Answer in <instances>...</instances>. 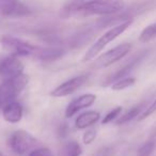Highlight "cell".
<instances>
[{
  "label": "cell",
  "instance_id": "6da1fadb",
  "mask_svg": "<svg viewBox=\"0 0 156 156\" xmlns=\"http://www.w3.org/2000/svg\"><path fill=\"white\" fill-rule=\"evenodd\" d=\"M124 3L117 0H92L78 1L77 15H103L110 16L123 10Z\"/></svg>",
  "mask_w": 156,
  "mask_h": 156
},
{
  "label": "cell",
  "instance_id": "7a4b0ae2",
  "mask_svg": "<svg viewBox=\"0 0 156 156\" xmlns=\"http://www.w3.org/2000/svg\"><path fill=\"white\" fill-rule=\"evenodd\" d=\"M0 43L11 56H14L16 58L32 57L37 59V54L41 49V46L33 45L30 42H27L20 37H12V35H3L0 39Z\"/></svg>",
  "mask_w": 156,
  "mask_h": 156
},
{
  "label": "cell",
  "instance_id": "3957f363",
  "mask_svg": "<svg viewBox=\"0 0 156 156\" xmlns=\"http://www.w3.org/2000/svg\"><path fill=\"white\" fill-rule=\"evenodd\" d=\"M9 147L18 155H25L41 145V141L27 130L18 129L13 132L8 138Z\"/></svg>",
  "mask_w": 156,
  "mask_h": 156
},
{
  "label": "cell",
  "instance_id": "277c9868",
  "mask_svg": "<svg viewBox=\"0 0 156 156\" xmlns=\"http://www.w3.org/2000/svg\"><path fill=\"white\" fill-rule=\"evenodd\" d=\"M132 23H133V20H127V22L123 23V24L119 25V26L112 27V28L109 29L108 31H106V32L101 37H98L95 41V43L92 44L91 47L87 50L85 56L83 57V62H87V61H90L93 58H95L96 55L100 51H102L105 46L108 45L110 42L115 41L118 37H120V35L126 30V29L129 28Z\"/></svg>",
  "mask_w": 156,
  "mask_h": 156
},
{
  "label": "cell",
  "instance_id": "5b68a950",
  "mask_svg": "<svg viewBox=\"0 0 156 156\" xmlns=\"http://www.w3.org/2000/svg\"><path fill=\"white\" fill-rule=\"evenodd\" d=\"M28 83V76L23 74L18 77L5 80L0 86V109L2 110L10 103L15 102L18 94L25 89Z\"/></svg>",
  "mask_w": 156,
  "mask_h": 156
},
{
  "label": "cell",
  "instance_id": "8992f818",
  "mask_svg": "<svg viewBox=\"0 0 156 156\" xmlns=\"http://www.w3.org/2000/svg\"><path fill=\"white\" fill-rule=\"evenodd\" d=\"M24 74V65L18 58L11 55H2L0 60V77L2 83L5 80H11Z\"/></svg>",
  "mask_w": 156,
  "mask_h": 156
},
{
  "label": "cell",
  "instance_id": "52a82bcc",
  "mask_svg": "<svg viewBox=\"0 0 156 156\" xmlns=\"http://www.w3.org/2000/svg\"><path fill=\"white\" fill-rule=\"evenodd\" d=\"M130 48H132V45L128 43H123L115 46L112 49H109L104 55H102L96 60L94 66L98 67V69H103V67H107L109 65L113 64V63L118 62L129 52Z\"/></svg>",
  "mask_w": 156,
  "mask_h": 156
},
{
  "label": "cell",
  "instance_id": "ba28073f",
  "mask_svg": "<svg viewBox=\"0 0 156 156\" xmlns=\"http://www.w3.org/2000/svg\"><path fill=\"white\" fill-rule=\"evenodd\" d=\"M32 14L28 5L14 0H0V15L3 17H23Z\"/></svg>",
  "mask_w": 156,
  "mask_h": 156
},
{
  "label": "cell",
  "instance_id": "9c48e42d",
  "mask_svg": "<svg viewBox=\"0 0 156 156\" xmlns=\"http://www.w3.org/2000/svg\"><path fill=\"white\" fill-rule=\"evenodd\" d=\"M88 80L87 75H79L71 78L69 80L64 81L61 85H59L56 89L50 92V95L52 98H64L69 94L76 92L78 89H80Z\"/></svg>",
  "mask_w": 156,
  "mask_h": 156
},
{
  "label": "cell",
  "instance_id": "30bf717a",
  "mask_svg": "<svg viewBox=\"0 0 156 156\" xmlns=\"http://www.w3.org/2000/svg\"><path fill=\"white\" fill-rule=\"evenodd\" d=\"M145 56H147V51L141 52L140 55H138L137 57L133 58L132 60L128 61L125 65H123V66H122L119 71L115 72L113 75H111L110 77L107 78L106 80L103 83V85H104V86L113 85L115 83L121 80V79H123V78L129 77V76H128V75H129V73H130V72H133V71H134V69H136V67L138 66L139 63H140L141 61L144 59Z\"/></svg>",
  "mask_w": 156,
  "mask_h": 156
},
{
  "label": "cell",
  "instance_id": "8fae6325",
  "mask_svg": "<svg viewBox=\"0 0 156 156\" xmlns=\"http://www.w3.org/2000/svg\"><path fill=\"white\" fill-rule=\"evenodd\" d=\"M95 101H96V95L92 93L83 94V95L74 98V100L67 105L66 109H65V117L72 118L74 115H76L78 111H80L86 108H89L90 106H92V105L95 103Z\"/></svg>",
  "mask_w": 156,
  "mask_h": 156
},
{
  "label": "cell",
  "instance_id": "7c38bea8",
  "mask_svg": "<svg viewBox=\"0 0 156 156\" xmlns=\"http://www.w3.org/2000/svg\"><path fill=\"white\" fill-rule=\"evenodd\" d=\"M23 106L17 102H12L2 109V117L8 123L15 124L22 120L23 118Z\"/></svg>",
  "mask_w": 156,
  "mask_h": 156
},
{
  "label": "cell",
  "instance_id": "4fadbf2b",
  "mask_svg": "<svg viewBox=\"0 0 156 156\" xmlns=\"http://www.w3.org/2000/svg\"><path fill=\"white\" fill-rule=\"evenodd\" d=\"M101 119V113L95 110H90L83 112L77 117L75 120V126L78 129H86L91 127Z\"/></svg>",
  "mask_w": 156,
  "mask_h": 156
},
{
  "label": "cell",
  "instance_id": "5bb4252c",
  "mask_svg": "<svg viewBox=\"0 0 156 156\" xmlns=\"http://www.w3.org/2000/svg\"><path fill=\"white\" fill-rule=\"evenodd\" d=\"M65 50L58 47H42L40 49L37 59L43 62H51L57 59L61 58L64 55Z\"/></svg>",
  "mask_w": 156,
  "mask_h": 156
},
{
  "label": "cell",
  "instance_id": "9a60e30c",
  "mask_svg": "<svg viewBox=\"0 0 156 156\" xmlns=\"http://www.w3.org/2000/svg\"><path fill=\"white\" fill-rule=\"evenodd\" d=\"M81 147L76 141H67L60 150V156H80Z\"/></svg>",
  "mask_w": 156,
  "mask_h": 156
},
{
  "label": "cell",
  "instance_id": "2e32d148",
  "mask_svg": "<svg viewBox=\"0 0 156 156\" xmlns=\"http://www.w3.org/2000/svg\"><path fill=\"white\" fill-rule=\"evenodd\" d=\"M142 112H143L142 104L138 105V106L133 107V108H130L129 110L126 111V112L124 113L122 117H120L119 119H118L117 124H118V125H123V124H125V123H128V122H130L132 120L138 118Z\"/></svg>",
  "mask_w": 156,
  "mask_h": 156
},
{
  "label": "cell",
  "instance_id": "e0dca14e",
  "mask_svg": "<svg viewBox=\"0 0 156 156\" xmlns=\"http://www.w3.org/2000/svg\"><path fill=\"white\" fill-rule=\"evenodd\" d=\"M154 39H156V23L147 26L139 35V41L142 43H147Z\"/></svg>",
  "mask_w": 156,
  "mask_h": 156
},
{
  "label": "cell",
  "instance_id": "ac0fdd59",
  "mask_svg": "<svg viewBox=\"0 0 156 156\" xmlns=\"http://www.w3.org/2000/svg\"><path fill=\"white\" fill-rule=\"evenodd\" d=\"M156 147V138H150L144 142L137 152V156H151Z\"/></svg>",
  "mask_w": 156,
  "mask_h": 156
},
{
  "label": "cell",
  "instance_id": "d6986e66",
  "mask_svg": "<svg viewBox=\"0 0 156 156\" xmlns=\"http://www.w3.org/2000/svg\"><path fill=\"white\" fill-rule=\"evenodd\" d=\"M136 83V78L134 77H126L123 78L121 80L117 81L113 85H111V89L113 91H121V90H125L127 88L132 87Z\"/></svg>",
  "mask_w": 156,
  "mask_h": 156
},
{
  "label": "cell",
  "instance_id": "ffe728a7",
  "mask_svg": "<svg viewBox=\"0 0 156 156\" xmlns=\"http://www.w3.org/2000/svg\"><path fill=\"white\" fill-rule=\"evenodd\" d=\"M121 111H122L121 106H117L115 108H113L112 110H110L106 115H105V118L102 120V124H108V123H110V122L115 121V120L119 117Z\"/></svg>",
  "mask_w": 156,
  "mask_h": 156
},
{
  "label": "cell",
  "instance_id": "44dd1931",
  "mask_svg": "<svg viewBox=\"0 0 156 156\" xmlns=\"http://www.w3.org/2000/svg\"><path fill=\"white\" fill-rule=\"evenodd\" d=\"M96 138V130L94 128H89L83 135V142L85 144H91Z\"/></svg>",
  "mask_w": 156,
  "mask_h": 156
},
{
  "label": "cell",
  "instance_id": "7402d4cb",
  "mask_svg": "<svg viewBox=\"0 0 156 156\" xmlns=\"http://www.w3.org/2000/svg\"><path fill=\"white\" fill-rule=\"evenodd\" d=\"M28 156H52V152L46 147H40L30 152Z\"/></svg>",
  "mask_w": 156,
  "mask_h": 156
},
{
  "label": "cell",
  "instance_id": "603a6c76",
  "mask_svg": "<svg viewBox=\"0 0 156 156\" xmlns=\"http://www.w3.org/2000/svg\"><path fill=\"white\" fill-rule=\"evenodd\" d=\"M155 111H156V100L154 101V102H152V104L150 105V106L147 107L145 110H143V112L138 117V120H139V121H142L143 119H145V118H149L151 115H153Z\"/></svg>",
  "mask_w": 156,
  "mask_h": 156
},
{
  "label": "cell",
  "instance_id": "cb8c5ba5",
  "mask_svg": "<svg viewBox=\"0 0 156 156\" xmlns=\"http://www.w3.org/2000/svg\"><path fill=\"white\" fill-rule=\"evenodd\" d=\"M155 137H156V124H155V126H154L153 130H152V136H151V138H155Z\"/></svg>",
  "mask_w": 156,
  "mask_h": 156
},
{
  "label": "cell",
  "instance_id": "d4e9b609",
  "mask_svg": "<svg viewBox=\"0 0 156 156\" xmlns=\"http://www.w3.org/2000/svg\"><path fill=\"white\" fill-rule=\"evenodd\" d=\"M1 58H2V55H0V60H1ZM1 83H2V79L0 77V86H1Z\"/></svg>",
  "mask_w": 156,
  "mask_h": 156
},
{
  "label": "cell",
  "instance_id": "484cf974",
  "mask_svg": "<svg viewBox=\"0 0 156 156\" xmlns=\"http://www.w3.org/2000/svg\"><path fill=\"white\" fill-rule=\"evenodd\" d=\"M0 156H3V155H2V153H1V152H0Z\"/></svg>",
  "mask_w": 156,
  "mask_h": 156
}]
</instances>
